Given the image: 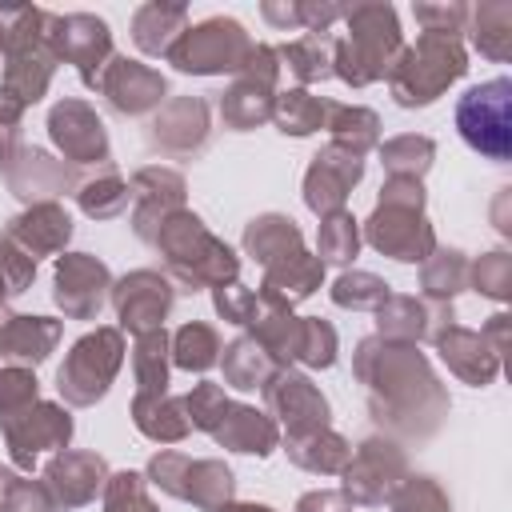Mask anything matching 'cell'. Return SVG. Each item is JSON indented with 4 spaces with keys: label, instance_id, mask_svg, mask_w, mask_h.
I'll use <instances>...</instances> for the list:
<instances>
[{
    "label": "cell",
    "instance_id": "1",
    "mask_svg": "<svg viewBox=\"0 0 512 512\" xmlns=\"http://www.w3.org/2000/svg\"><path fill=\"white\" fill-rule=\"evenodd\" d=\"M508 92H512V84L500 76V80H492V84L468 88V92L460 96V104H456L460 136H464L472 148H480V152H488V156H496V160L508 156V100H512Z\"/></svg>",
    "mask_w": 512,
    "mask_h": 512
}]
</instances>
